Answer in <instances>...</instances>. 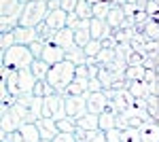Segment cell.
<instances>
[{
	"label": "cell",
	"instance_id": "1",
	"mask_svg": "<svg viewBox=\"0 0 159 142\" xmlns=\"http://www.w3.org/2000/svg\"><path fill=\"white\" fill-rule=\"evenodd\" d=\"M0 64L11 72L25 70L34 64V55H32L30 47H25V45H13L9 51H2Z\"/></svg>",
	"mask_w": 159,
	"mask_h": 142
},
{
	"label": "cell",
	"instance_id": "2",
	"mask_svg": "<svg viewBox=\"0 0 159 142\" xmlns=\"http://www.w3.org/2000/svg\"><path fill=\"white\" fill-rule=\"evenodd\" d=\"M74 76H76V66H74L72 62L64 59V62H60V64L51 66L49 76H47V83H51L57 94L64 95L66 89H68V85L74 81Z\"/></svg>",
	"mask_w": 159,
	"mask_h": 142
},
{
	"label": "cell",
	"instance_id": "3",
	"mask_svg": "<svg viewBox=\"0 0 159 142\" xmlns=\"http://www.w3.org/2000/svg\"><path fill=\"white\" fill-rule=\"evenodd\" d=\"M24 7L25 4L21 0H0V28H2V34L13 32L19 25Z\"/></svg>",
	"mask_w": 159,
	"mask_h": 142
},
{
	"label": "cell",
	"instance_id": "4",
	"mask_svg": "<svg viewBox=\"0 0 159 142\" xmlns=\"http://www.w3.org/2000/svg\"><path fill=\"white\" fill-rule=\"evenodd\" d=\"M49 15V7L45 0H32L24 7V13H21V21L19 25H25V28H38L40 24H45Z\"/></svg>",
	"mask_w": 159,
	"mask_h": 142
},
{
	"label": "cell",
	"instance_id": "5",
	"mask_svg": "<svg viewBox=\"0 0 159 142\" xmlns=\"http://www.w3.org/2000/svg\"><path fill=\"white\" fill-rule=\"evenodd\" d=\"M43 117L55 119V121L66 117V95L53 94L43 98Z\"/></svg>",
	"mask_w": 159,
	"mask_h": 142
},
{
	"label": "cell",
	"instance_id": "6",
	"mask_svg": "<svg viewBox=\"0 0 159 142\" xmlns=\"http://www.w3.org/2000/svg\"><path fill=\"white\" fill-rule=\"evenodd\" d=\"M0 130L2 134H15V131L21 127V123H24V119L21 115L17 112V108L15 106H4L0 108Z\"/></svg>",
	"mask_w": 159,
	"mask_h": 142
},
{
	"label": "cell",
	"instance_id": "7",
	"mask_svg": "<svg viewBox=\"0 0 159 142\" xmlns=\"http://www.w3.org/2000/svg\"><path fill=\"white\" fill-rule=\"evenodd\" d=\"M66 115L72 119H81L83 115H87L85 95H66Z\"/></svg>",
	"mask_w": 159,
	"mask_h": 142
},
{
	"label": "cell",
	"instance_id": "8",
	"mask_svg": "<svg viewBox=\"0 0 159 142\" xmlns=\"http://www.w3.org/2000/svg\"><path fill=\"white\" fill-rule=\"evenodd\" d=\"M87 112H93V115H100L108 108V98H106V91H87Z\"/></svg>",
	"mask_w": 159,
	"mask_h": 142
},
{
	"label": "cell",
	"instance_id": "9",
	"mask_svg": "<svg viewBox=\"0 0 159 142\" xmlns=\"http://www.w3.org/2000/svg\"><path fill=\"white\" fill-rule=\"evenodd\" d=\"M13 142H40V131L36 123H21V127L13 134Z\"/></svg>",
	"mask_w": 159,
	"mask_h": 142
},
{
	"label": "cell",
	"instance_id": "10",
	"mask_svg": "<svg viewBox=\"0 0 159 142\" xmlns=\"http://www.w3.org/2000/svg\"><path fill=\"white\" fill-rule=\"evenodd\" d=\"M36 83H38V79L34 76V72L30 70V68H25V70H17V87H19V95L32 94Z\"/></svg>",
	"mask_w": 159,
	"mask_h": 142
},
{
	"label": "cell",
	"instance_id": "11",
	"mask_svg": "<svg viewBox=\"0 0 159 142\" xmlns=\"http://www.w3.org/2000/svg\"><path fill=\"white\" fill-rule=\"evenodd\" d=\"M13 34H15V43H17V45H25V47H30L32 43H36V40H38V30H36V28L17 25V28L13 30Z\"/></svg>",
	"mask_w": 159,
	"mask_h": 142
},
{
	"label": "cell",
	"instance_id": "12",
	"mask_svg": "<svg viewBox=\"0 0 159 142\" xmlns=\"http://www.w3.org/2000/svg\"><path fill=\"white\" fill-rule=\"evenodd\" d=\"M140 142H159V121L151 117L140 125Z\"/></svg>",
	"mask_w": 159,
	"mask_h": 142
},
{
	"label": "cell",
	"instance_id": "13",
	"mask_svg": "<svg viewBox=\"0 0 159 142\" xmlns=\"http://www.w3.org/2000/svg\"><path fill=\"white\" fill-rule=\"evenodd\" d=\"M89 32H91V38H96V40H104V38H108V36L115 34V30L106 24V19H98V17L91 19Z\"/></svg>",
	"mask_w": 159,
	"mask_h": 142
},
{
	"label": "cell",
	"instance_id": "14",
	"mask_svg": "<svg viewBox=\"0 0 159 142\" xmlns=\"http://www.w3.org/2000/svg\"><path fill=\"white\" fill-rule=\"evenodd\" d=\"M53 45H57L60 49H64L66 53L72 51V49H76V43H74V30L64 28V30H60V32H55V36H53Z\"/></svg>",
	"mask_w": 159,
	"mask_h": 142
},
{
	"label": "cell",
	"instance_id": "15",
	"mask_svg": "<svg viewBox=\"0 0 159 142\" xmlns=\"http://www.w3.org/2000/svg\"><path fill=\"white\" fill-rule=\"evenodd\" d=\"M38 125V131H40V140H53L57 134H60V127H57V121L55 119H38L36 121Z\"/></svg>",
	"mask_w": 159,
	"mask_h": 142
},
{
	"label": "cell",
	"instance_id": "16",
	"mask_svg": "<svg viewBox=\"0 0 159 142\" xmlns=\"http://www.w3.org/2000/svg\"><path fill=\"white\" fill-rule=\"evenodd\" d=\"M45 24H47V28H49L51 32H60V30H64L66 24H68V13L64 11V9H57V11H53V13L47 15Z\"/></svg>",
	"mask_w": 159,
	"mask_h": 142
},
{
	"label": "cell",
	"instance_id": "17",
	"mask_svg": "<svg viewBox=\"0 0 159 142\" xmlns=\"http://www.w3.org/2000/svg\"><path fill=\"white\" fill-rule=\"evenodd\" d=\"M40 59H45L49 66H55V64H60V62L66 59V51L60 49L57 45H53V43H47V45H45V51H43V55H40Z\"/></svg>",
	"mask_w": 159,
	"mask_h": 142
},
{
	"label": "cell",
	"instance_id": "18",
	"mask_svg": "<svg viewBox=\"0 0 159 142\" xmlns=\"http://www.w3.org/2000/svg\"><path fill=\"white\" fill-rule=\"evenodd\" d=\"M76 127L83 131H96L100 130V115H93V112H87L81 119H76Z\"/></svg>",
	"mask_w": 159,
	"mask_h": 142
},
{
	"label": "cell",
	"instance_id": "19",
	"mask_svg": "<svg viewBox=\"0 0 159 142\" xmlns=\"http://www.w3.org/2000/svg\"><path fill=\"white\" fill-rule=\"evenodd\" d=\"M74 136H76V142H106V131H104V130L83 131V130L76 127Z\"/></svg>",
	"mask_w": 159,
	"mask_h": 142
},
{
	"label": "cell",
	"instance_id": "20",
	"mask_svg": "<svg viewBox=\"0 0 159 142\" xmlns=\"http://www.w3.org/2000/svg\"><path fill=\"white\" fill-rule=\"evenodd\" d=\"M38 119H43V98L32 95L30 106H28V119H25V123H36Z\"/></svg>",
	"mask_w": 159,
	"mask_h": 142
},
{
	"label": "cell",
	"instance_id": "21",
	"mask_svg": "<svg viewBox=\"0 0 159 142\" xmlns=\"http://www.w3.org/2000/svg\"><path fill=\"white\" fill-rule=\"evenodd\" d=\"M106 24L112 28V30H119L123 24H125V13H123V7H112L106 17Z\"/></svg>",
	"mask_w": 159,
	"mask_h": 142
},
{
	"label": "cell",
	"instance_id": "22",
	"mask_svg": "<svg viewBox=\"0 0 159 142\" xmlns=\"http://www.w3.org/2000/svg\"><path fill=\"white\" fill-rule=\"evenodd\" d=\"M89 91V79H74L72 83L68 85L64 95H85Z\"/></svg>",
	"mask_w": 159,
	"mask_h": 142
},
{
	"label": "cell",
	"instance_id": "23",
	"mask_svg": "<svg viewBox=\"0 0 159 142\" xmlns=\"http://www.w3.org/2000/svg\"><path fill=\"white\" fill-rule=\"evenodd\" d=\"M117 115L119 112H115L112 108H106L104 112H100V130L108 131L112 127H117Z\"/></svg>",
	"mask_w": 159,
	"mask_h": 142
},
{
	"label": "cell",
	"instance_id": "24",
	"mask_svg": "<svg viewBox=\"0 0 159 142\" xmlns=\"http://www.w3.org/2000/svg\"><path fill=\"white\" fill-rule=\"evenodd\" d=\"M125 87L132 91L134 98H147V95H151L148 85L144 83V81H125Z\"/></svg>",
	"mask_w": 159,
	"mask_h": 142
},
{
	"label": "cell",
	"instance_id": "25",
	"mask_svg": "<svg viewBox=\"0 0 159 142\" xmlns=\"http://www.w3.org/2000/svg\"><path fill=\"white\" fill-rule=\"evenodd\" d=\"M142 34L147 40H159V17H148L147 25L142 28Z\"/></svg>",
	"mask_w": 159,
	"mask_h": 142
},
{
	"label": "cell",
	"instance_id": "26",
	"mask_svg": "<svg viewBox=\"0 0 159 142\" xmlns=\"http://www.w3.org/2000/svg\"><path fill=\"white\" fill-rule=\"evenodd\" d=\"M30 70L34 72V76H36L38 81H47L51 66L47 64V62H45V59H34V64L30 66Z\"/></svg>",
	"mask_w": 159,
	"mask_h": 142
},
{
	"label": "cell",
	"instance_id": "27",
	"mask_svg": "<svg viewBox=\"0 0 159 142\" xmlns=\"http://www.w3.org/2000/svg\"><path fill=\"white\" fill-rule=\"evenodd\" d=\"M74 13H76L79 19H93V4H89L87 0H79Z\"/></svg>",
	"mask_w": 159,
	"mask_h": 142
},
{
	"label": "cell",
	"instance_id": "28",
	"mask_svg": "<svg viewBox=\"0 0 159 142\" xmlns=\"http://www.w3.org/2000/svg\"><path fill=\"white\" fill-rule=\"evenodd\" d=\"M57 94L55 89H53V85L47 83V81H38L36 85H34V91H32V95H36V98H47V95H53Z\"/></svg>",
	"mask_w": 159,
	"mask_h": 142
},
{
	"label": "cell",
	"instance_id": "29",
	"mask_svg": "<svg viewBox=\"0 0 159 142\" xmlns=\"http://www.w3.org/2000/svg\"><path fill=\"white\" fill-rule=\"evenodd\" d=\"M66 59H68V62H72L74 66H83V64H87V55H85V51H83L81 47L68 51V53H66Z\"/></svg>",
	"mask_w": 159,
	"mask_h": 142
},
{
	"label": "cell",
	"instance_id": "30",
	"mask_svg": "<svg viewBox=\"0 0 159 142\" xmlns=\"http://www.w3.org/2000/svg\"><path fill=\"white\" fill-rule=\"evenodd\" d=\"M115 59H117V51H115V49H106V47H104L98 53L96 62H98L100 66H104V68H106V66H108V64H112Z\"/></svg>",
	"mask_w": 159,
	"mask_h": 142
},
{
	"label": "cell",
	"instance_id": "31",
	"mask_svg": "<svg viewBox=\"0 0 159 142\" xmlns=\"http://www.w3.org/2000/svg\"><path fill=\"white\" fill-rule=\"evenodd\" d=\"M147 74V68L144 66H127L125 70V81H142Z\"/></svg>",
	"mask_w": 159,
	"mask_h": 142
},
{
	"label": "cell",
	"instance_id": "32",
	"mask_svg": "<svg viewBox=\"0 0 159 142\" xmlns=\"http://www.w3.org/2000/svg\"><path fill=\"white\" fill-rule=\"evenodd\" d=\"M132 43V49L134 51H138V53H142V55H147V45H148V40H147V36L142 34V32H138V34L129 40Z\"/></svg>",
	"mask_w": 159,
	"mask_h": 142
},
{
	"label": "cell",
	"instance_id": "33",
	"mask_svg": "<svg viewBox=\"0 0 159 142\" xmlns=\"http://www.w3.org/2000/svg\"><path fill=\"white\" fill-rule=\"evenodd\" d=\"M104 49V45H102V40H96V38H91L89 43H87L85 47H83V51H85L87 57H98V53Z\"/></svg>",
	"mask_w": 159,
	"mask_h": 142
},
{
	"label": "cell",
	"instance_id": "34",
	"mask_svg": "<svg viewBox=\"0 0 159 142\" xmlns=\"http://www.w3.org/2000/svg\"><path fill=\"white\" fill-rule=\"evenodd\" d=\"M57 127H60V131H66V134H74L76 131V119H72V117H66L64 119H60L57 121Z\"/></svg>",
	"mask_w": 159,
	"mask_h": 142
},
{
	"label": "cell",
	"instance_id": "35",
	"mask_svg": "<svg viewBox=\"0 0 159 142\" xmlns=\"http://www.w3.org/2000/svg\"><path fill=\"white\" fill-rule=\"evenodd\" d=\"M110 7L106 0H102V2H98V4H93V17H98V19H106L110 13Z\"/></svg>",
	"mask_w": 159,
	"mask_h": 142
},
{
	"label": "cell",
	"instance_id": "36",
	"mask_svg": "<svg viewBox=\"0 0 159 142\" xmlns=\"http://www.w3.org/2000/svg\"><path fill=\"white\" fill-rule=\"evenodd\" d=\"M123 131V142H140V127H127Z\"/></svg>",
	"mask_w": 159,
	"mask_h": 142
},
{
	"label": "cell",
	"instance_id": "37",
	"mask_svg": "<svg viewBox=\"0 0 159 142\" xmlns=\"http://www.w3.org/2000/svg\"><path fill=\"white\" fill-rule=\"evenodd\" d=\"M13 45H17V43H15V34H13V32L2 34V38H0V47H2V51H9Z\"/></svg>",
	"mask_w": 159,
	"mask_h": 142
},
{
	"label": "cell",
	"instance_id": "38",
	"mask_svg": "<svg viewBox=\"0 0 159 142\" xmlns=\"http://www.w3.org/2000/svg\"><path fill=\"white\" fill-rule=\"evenodd\" d=\"M148 17H159V0H147V7H144Z\"/></svg>",
	"mask_w": 159,
	"mask_h": 142
},
{
	"label": "cell",
	"instance_id": "39",
	"mask_svg": "<svg viewBox=\"0 0 159 142\" xmlns=\"http://www.w3.org/2000/svg\"><path fill=\"white\" fill-rule=\"evenodd\" d=\"M106 142H123V131L119 127H112L106 131Z\"/></svg>",
	"mask_w": 159,
	"mask_h": 142
},
{
	"label": "cell",
	"instance_id": "40",
	"mask_svg": "<svg viewBox=\"0 0 159 142\" xmlns=\"http://www.w3.org/2000/svg\"><path fill=\"white\" fill-rule=\"evenodd\" d=\"M30 51H32L34 59H40L43 51H45V43H43V40H36V43H32V45H30Z\"/></svg>",
	"mask_w": 159,
	"mask_h": 142
},
{
	"label": "cell",
	"instance_id": "41",
	"mask_svg": "<svg viewBox=\"0 0 159 142\" xmlns=\"http://www.w3.org/2000/svg\"><path fill=\"white\" fill-rule=\"evenodd\" d=\"M81 24H83V19H79L76 13H68V24H66V28H70V30H79Z\"/></svg>",
	"mask_w": 159,
	"mask_h": 142
},
{
	"label": "cell",
	"instance_id": "42",
	"mask_svg": "<svg viewBox=\"0 0 159 142\" xmlns=\"http://www.w3.org/2000/svg\"><path fill=\"white\" fill-rule=\"evenodd\" d=\"M53 142H76V136L74 134H66V131H60L55 138H53Z\"/></svg>",
	"mask_w": 159,
	"mask_h": 142
},
{
	"label": "cell",
	"instance_id": "43",
	"mask_svg": "<svg viewBox=\"0 0 159 142\" xmlns=\"http://www.w3.org/2000/svg\"><path fill=\"white\" fill-rule=\"evenodd\" d=\"M60 2H61V9L66 13H74L76 4H79V0H60Z\"/></svg>",
	"mask_w": 159,
	"mask_h": 142
},
{
	"label": "cell",
	"instance_id": "44",
	"mask_svg": "<svg viewBox=\"0 0 159 142\" xmlns=\"http://www.w3.org/2000/svg\"><path fill=\"white\" fill-rule=\"evenodd\" d=\"M89 91H104V85L98 76L96 79H89Z\"/></svg>",
	"mask_w": 159,
	"mask_h": 142
},
{
	"label": "cell",
	"instance_id": "45",
	"mask_svg": "<svg viewBox=\"0 0 159 142\" xmlns=\"http://www.w3.org/2000/svg\"><path fill=\"white\" fill-rule=\"evenodd\" d=\"M47 7H49V13H53V11H57V9H61V2L60 0H49Z\"/></svg>",
	"mask_w": 159,
	"mask_h": 142
},
{
	"label": "cell",
	"instance_id": "46",
	"mask_svg": "<svg viewBox=\"0 0 159 142\" xmlns=\"http://www.w3.org/2000/svg\"><path fill=\"white\" fill-rule=\"evenodd\" d=\"M21 2H24V4H28V2H32V0H21Z\"/></svg>",
	"mask_w": 159,
	"mask_h": 142
},
{
	"label": "cell",
	"instance_id": "47",
	"mask_svg": "<svg viewBox=\"0 0 159 142\" xmlns=\"http://www.w3.org/2000/svg\"><path fill=\"white\" fill-rule=\"evenodd\" d=\"M125 2H138V0H125Z\"/></svg>",
	"mask_w": 159,
	"mask_h": 142
},
{
	"label": "cell",
	"instance_id": "48",
	"mask_svg": "<svg viewBox=\"0 0 159 142\" xmlns=\"http://www.w3.org/2000/svg\"><path fill=\"white\" fill-rule=\"evenodd\" d=\"M40 142H53V140H40Z\"/></svg>",
	"mask_w": 159,
	"mask_h": 142
},
{
	"label": "cell",
	"instance_id": "49",
	"mask_svg": "<svg viewBox=\"0 0 159 142\" xmlns=\"http://www.w3.org/2000/svg\"><path fill=\"white\" fill-rule=\"evenodd\" d=\"M45 2H49V0H45Z\"/></svg>",
	"mask_w": 159,
	"mask_h": 142
}]
</instances>
